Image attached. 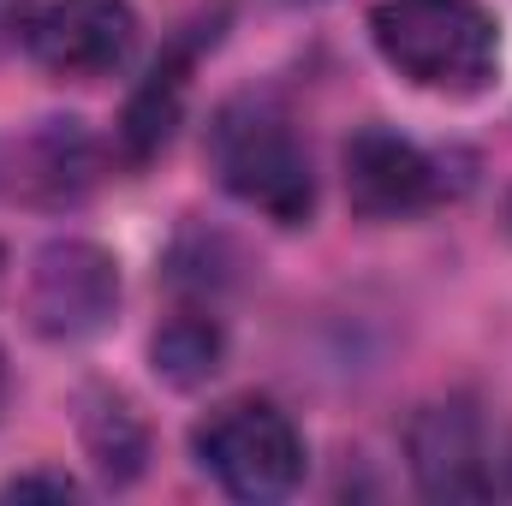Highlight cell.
I'll return each instance as SVG.
<instances>
[{
    "mask_svg": "<svg viewBox=\"0 0 512 506\" xmlns=\"http://www.w3.org/2000/svg\"><path fill=\"white\" fill-rule=\"evenodd\" d=\"M370 36L387 66L429 96H477L501 66V24L483 0H376Z\"/></svg>",
    "mask_w": 512,
    "mask_h": 506,
    "instance_id": "1",
    "label": "cell"
},
{
    "mask_svg": "<svg viewBox=\"0 0 512 506\" xmlns=\"http://www.w3.org/2000/svg\"><path fill=\"white\" fill-rule=\"evenodd\" d=\"M209 161L215 179L256 215L298 227L316 209V173H310V149L298 143L292 120L268 102V96H233L215 126H209Z\"/></svg>",
    "mask_w": 512,
    "mask_h": 506,
    "instance_id": "2",
    "label": "cell"
},
{
    "mask_svg": "<svg viewBox=\"0 0 512 506\" xmlns=\"http://www.w3.org/2000/svg\"><path fill=\"white\" fill-rule=\"evenodd\" d=\"M197 465L233 501H280L304 483V435L274 399H227L191 435Z\"/></svg>",
    "mask_w": 512,
    "mask_h": 506,
    "instance_id": "3",
    "label": "cell"
},
{
    "mask_svg": "<svg viewBox=\"0 0 512 506\" xmlns=\"http://www.w3.org/2000/svg\"><path fill=\"white\" fill-rule=\"evenodd\" d=\"M12 42L66 84L114 78L137 48V12L126 0H18Z\"/></svg>",
    "mask_w": 512,
    "mask_h": 506,
    "instance_id": "4",
    "label": "cell"
},
{
    "mask_svg": "<svg viewBox=\"0 0 512 506\" xmlns=\"http://www.w3.org/2000/svg\"><path fill=\"white\" fill-rule=\"evenodd\" d=\"M24 304H30V328L42 340L78 346V340H90V334H102L114 322V310H120V262L102 245H90V239H54L30 262Z\"/></svg>",
    "mask_w": 512,
    "mask_h": 506,
    "instance_id": "5",
    "label": "cell"
},
{
    "mask_svg": "<svg viewBox=\"0 0 512 506\" xmlns=\"http://www.w3.org/2000/svg\"><path fill=\"white\" fill-rule=\"evenodd\" d=\"M346 197L370 221H405L447 197V167L387 126H364L346 143Z\"/></svg>",
    "mask_w": 512,
    "mask_h": 506,
    "instance_id": "6",
    "label": "cell"
},
{
    "mask_svg": "<svg viewBox=\"0 0 512 506\" xmlns=\"http://www.w3.org/2000/svg\"><path fill=\"white\" fill-rule=\"evenodd\" d=\"M405 453H411V477L429 501H483V495H495L489 435H483V417L465 399L423 405L405 429Z\"/></svg>",
    "mask_w": 512,
    "mask_h": 506,
    "instance_id": "7",
    "label": "cell"
},
{
    "mask_svg": "<svg viewBox=\"0 0 512 506\" xmlns=\"http://www.w3.org/2000/svg\"><path fill=\"white\" fill-rule=\"evenodd\" d=\"M185 84H191V42H173V48L149 66V78L131 90V102H126L120 143H126L131 161H149V155L173 137L179 114H185Z\"/></svg>",
    "mask_w": 512,
    "mask_h": 506,
    "instance_id": "8",
    "label": "cell"
},
{
    "mask_svg": "<svg viewBox=\"0 0 512 506\" xmlns=\"http://www.w3.org/2000/svg\"><path fill=\"white\" fill-rule=\"evenodd\" d=\"M24 167H30V173H18V185H24L30 197H42V203H72V197H84V185L96 179V149H90V137L78 131V120H48V126L24 143Z\"/></svg>",
    "mask_w": 512,
    "mask_h": 506,
    "instance_id": "9",
    "label": "cell"
},
{
    "mask_svg": "<svg viewBox=\"0 0 512 506\" xmlns=\"http://www.w3.org/2000/svg\"><path fill=\"white\" fill-rule=\"evenodd\" d=\"M221 352H227V340H221V328H215V316H173L161 334H155V346H149V358H155V376H167L173 387H197V381H209L221 370Z\"/></svg>",
    "mask_w": 512,
    "mask_h": 506,
    "instance_id": "10",
    "label": "cell"
},
{
    "mask_svg": "<svg viewBox=\"0 0 512 506\" xmlns=\"http://www.w3.org/2000/svg\"><path fill=\"white\" fill-rule=\"evenodd\" d=\"M84 435H90L96 465H102L114 483L137 477V465H143V423H137V411H131L126 399H102V405L84 417Z\"/></svg>",
    "mask_w": 512,
    "mask_h": 506,
    "instance_id": "11",
    "label": "cell"
},
{
    "mask_svg": "<svg viewBox=\"0 0 512 506\" xmlns=\"http://www.w3.org/2000/svg\"><path fill=\"white\" fill-rule=\"evenodd\" d=\"M12 12H18V0H0V48L12 42Z\"/></svg>",
    "mask_w": 512,
    "mask_h": 506,
    "instance_id": "12",
    "label": "cell"
},
{
    "mask_svg": "<svg viewBox=\"0 0 512 506\" xmlns=\"http://www.w3.org/2000/svg\"><path fill=\"white\" fill-rule=\"evenodd\" d=\"M0 411H6V364H0Z\"/></svg>",
    "mask_w": 512,
    "mask_h": 506,
    "instance_id": "13",
    "label": "cell"
},
{
    "mask_svg": "<svg viewBox=\"0 0 512 506\" xmlns=\"http://www.w3.org/2000/svg\"><path fill=\"white\" fill-rule=\"evenodd\" d=\"M280 6H322V0H280Z\"/></svg>",
    "mask_w": 512,
    "mask_h": 506,
    "instance_id": "14",
    "label": "cell"
}]
</instances>
